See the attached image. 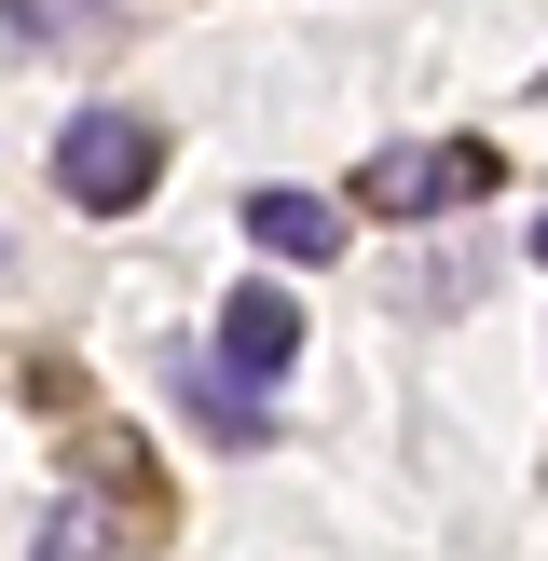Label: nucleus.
I'll use <instances>...</instances> for the list:
<instances>
[{"instance_id": "obj_1", "label": "nucleus", "mask_w": 548, "mask_h": 561, "mask_svg": "<svg viewBox=\"0 0 548 561\" xmlns=\"http://www.w3.org/2000/svg\"><path fill=\"white\" fill-rule=\"evenodd\" d=\"M55 192H69L82 219H124L164 192V124L151 110H69L55 124Z\"/></svg>"}, {"instance_id": "obj_2", "label": "nucleus", "mask_w": 548, "mask_h": 561, "mask_svg": "<svg viewBox=\"0 0 548 561\" xmlns=\"http://www.w3.org/2000/svg\"><path fill=\"white\" fill-rule=\"evenodd\" d=\"M466 192H493V137H438V151H370L356 206H370V219H438V206H466Z\"/></svg>"}, {"instance_id": "obj_3", "label": "nucleus", "mask_w": 548, "mask_h": 561, "mask_svg": "<svg viewBox=\"0 0 548 561\" xmlns=\"http://www.w3.org/2000/svg\"><path fill=\"white\" fill-rule=\"evenodd\" d=\"M288 370H301V301L261 274V288L219 301V383H233V398H261V383H288Z\"/></svg>"}, {"instance_id": "obj_4", "label": "nucleus", "mask_w": 548, "mask_h": 561, "mask_svg": "<svg viewBox=\"0 0 548 561\" xmlns=\"http://www.w3.org/2000/svg\"><path fill=\"white\" fill-rule=\"evenodd\" d=\"M247 247L261 261H343V206L329 192H247Z\"/></svg>"}, {"instance_id": "obj_5", "label": "nucleus", "mask_w": 548, "mask_h": 561, "mask_svg": "<svg viewBox=\"0 0 548 561\" xmlns=\"http://www.w3.org/2000/svg\"><path fill=\"white\" fill-rule=\"evenodd\" d=\"M179 398L206 411L219 438H261V398H233V383H219V356H179Z\"/></svg>"}, {"instance_id": "obj_6", "label": "nucleus", "mask_w": 548, "mask_h": 561, "mask_svg": "<svg viewBox=\"0 0 548 561\" xmlns=\"http://www.w3.org/2000/svg\"><path fill=\"white\" fill-rule=\"evenodd\" d=\"M96 535H110V507H96V493H69V507L42 520V548H27V561H96Z\"/></svg>"}, {"instance_id": "obj_7", "label": "nucleus", "mask_w": 548, "mask_h": 561, "mask_svg": "<svg viewBox=\"0 0 548 561\" xmlns=\"http://www.w3.org/2000/svg\"><path fill=\"white\" fill-rule=\"evenodd\" d=\"M14 42H96V0H0Z\"/></svg>"}, {"instance_id": "obj_8", "label": "nucleus", "mask_w": 548, "mask_h": 561, "mask_svg": "<svg viewBox=\"0 0 548 561\" xmlns=\"http://www.w3.org/2000/svg\"><path fill=\"white\" fill-rule=\"evenodd\" d=\"M535 261H548V219H535Z\"/></svg>"}]
</instances>
